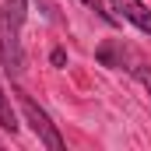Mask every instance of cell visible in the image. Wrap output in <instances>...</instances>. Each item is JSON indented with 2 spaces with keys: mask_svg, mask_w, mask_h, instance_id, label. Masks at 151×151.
Returning <instances> with one entry per match:
<instances>
[{
  "mask_svg": "<svg viewBox=\"0 0 151 151\" xmlns=\"http://www.w3.org/2000/svg\"><path fill=\"white\" fill-rule=\"evenodd\" d=\"M25 18H28V4L25 0H4V7H0V67L14 81L25 70V49H21Z\"/></svg>",
  "mask_w": 151,
  "mask_h": 151,
  "instance_id": "1",
  "label": "cell"
},
{
  "mask_svg": "<svg viewBox=\"0 0 151 151\" xmlns=\"http://www.w3.org/2000/svg\"><path fill=\"white\" fill-rule=\"evenodd\" d=\"M109 11H116L119 18H127L130 25H137L141 32L151 35V11L141 4V0H109Z\"/></svg>",
  "mask_w": 151,
  "mask_h": 151,
  "instance_id": "4",
  "label": "cell"
},
{
  "mask_svg": "<svg viewBox=\"0 0 151 151\" xmlns=\"http://www.w3.org/2000/svg\"><path fill=\"white\" fill-rule=\"evenodd\" d=\"M81 4H84V7H91V11H95V14H99V18H102V21H109V25H113V21H116L113 14H109V11H106V7H102V0H81Z\"/></svg>",
  "mask_w": 151,
  "mask_h": 151,
  "instance_id": "6",
  "label": "cell"
},
{
  "mask_svg": "<svg viewBox=\"0 0 151 151\" xmlns=\"http://www.w3.org/2000/svg\"><path fill=\"white\" fill-rule=\"evenodd\" d=\"M95 56H99L102 67L123 70V74H130L134 81H141L144 91L151 95V63L130 46V42H123V39H109V42H102V46L95 49Z\"/></svg>",
  "mask_w": 151,
  "mask_h": 151,
  "instance_id": "2",
  "label": "cell"
},
{
  "mask_svg": "<svg viewBox=\"0 0 151 151\" xmlns=\"http://www.w3.org/2000/svg\"><path fill=\"white\" fill-rule=\"evenodd\" d=\"M0 130H7V134L18 130V119H14V109H11V95L4 91V84H0Z\"/></svg>",
  "mask_w": 151,
  "mask_h": 151,
  "instance_id": "5",
  "label": "cell"
},
{
  "mask_svg": "<svg viewBox=\"0 0 151 151\" xmlns=\"http://www.w3.org/2000/svg\"><path fill=\"white\" fill-rule=\"evenodd\" d=\"M14 99H18L21 113H25V119H28V127L39 134V141H42L49 151H63V137H60V130H56V127L49 123V116L35 106V99H32L28 91H21V88H14Z\"/></svg>",
  "mask_w": 151,
  "mask_h": 151,
  "instance_id": "3",
  "label": "cell"
}]
</instances>
